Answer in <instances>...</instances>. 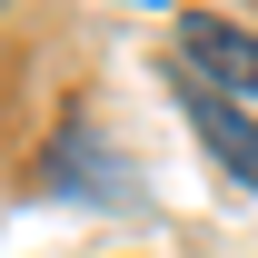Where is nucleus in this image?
<instances>
[{
    "mask_svg": "<svg viewBox=\"0 0 258 258\" xmlns=\"http://www.w3.org/2000/svg\"><path fill=\"white\" fill-rule=\"evenodd\" d=\"M179 109H189V129L219 149V169H238V179L258 189V109H238V99H219V90H199V80L179 90Z\"/></svg>",
    "mask_w": 258,
    "mask_h": 258,
    "instance_id": "f03ea898",
    "label": "nucleus"
},
{
    "mask_svg": "<svg viewBox=\"0 0 258 258\" xmlns=\"http://www.w3.org/2000/svg\"><path fill=\"white\" fill-rule=\"evenodd\" d=\"M179 50H189L199 90H219V99H238V109H258V30L189 10V20H179Z\"/></svg>",
    "mask_w": 258,
    "mask_h": 258,
    "instance_id": "f257e3e1",
    "label": "nucleus"
}]
</instances>
